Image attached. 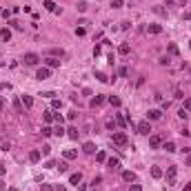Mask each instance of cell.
<instances>
[{
	"label": "cell",
	"instance_id": "obj_31",
	"mask_svg": "<svg viewBox=\"0 0 191 191\" xmlns=\"http://www.w3.org/2000/svg\"><path fill=\"white\" fill-rule=\"evenodd\" d=\"M116 122L120 125V127H127V122H129V120H127V118H122V116H118V118H116Z\"/></svg>",
	"mask_w": 191,
	"mask_h": 191
},
{
	"label": "cell",
	"instance_id": "obj_53",
	"mask_svg": "<svg viewBox=\"0 0 191 191\" xmlns=\"http://www.w3.org/2000/svg\"><path fill=\"white\" fill-rule=\"evenodd\" d=\"M3 107H5V100H3V98H0V109H3Z\"/></svg>",
	"mask_w": 191,
	"mask_h": 191
},
{
	"label": "cell",
	"instance_id": "obj_16",
	"mask_svg": "<svg viewBox=\"0 0 191 191\" xmlns=\"http://www.w3.org/2000/svg\"><path fill=\"white\" fill-rule=\"evenodd\" d=\"M107 100H109V105H111V107H120V105H122V100L118 98V96H109Z\"/></svg>",
	"mask_w": 191,
	"mask_h": 191
},
{
	"label": "cell",
	"instance_id": "obj_26",
	"mask_svg": "<svg viewBox=\"0 0 191 191\" xmlns=\"http://www.w3.org/2000/svg\"><path fill=\"white\" fill-rule=\"evenodd\" d=\"M96 160H98V162H107V153L105 151H98V153H96Z\"/></svg>",
	"mask_w": 191,
	"mask_h": 191
},
{
	"label": "cell",
	"instance_id": "obj_11",
	"mask_svg": "<svg viewBox=\"0 0 191 191\" xmlns=\"http://www.w3.org/2000/svg\"><path fill=\"white\" fill-rule=\"evenodd\" d=\"M62 156H65V160H76V158H78V151H76V149H67Z\"/></svg>",
	"mask_w": 191,
	"mask_h": 191
},
{
	"label": "cell",
	"instance_id": "obj_25",
	"mask_svg": "<svg viewBox=\"0 0 191 191\" xmlns=\"http://www.w3.org/2000/svg\"><path fill=\"white\" fill-rule=\"evenodd\" d=\"M96 78H98L100 82H109V80H111V78H107V76L102 74V71H96Z\"/></svg>",
	"mask_w": 191,
	"mask_h": 191
},
{
	"label": "cell",
	"instance_id": "obj_50",
	"mask_svg": "<svg viewBox=\"0 0 191 191\" xmlns=\"http://www.w3.org/2000/svg\"><path fill=\"white\" fill-rule=\"evenodd\" d=\"M0 89H11V85L9 82H0Z\"/></svg>",
	"mask_w": 191,
	"mask_h": 191
},
{
	"label": "cell",
	"instance_id": "obj_8",
	"mask_svg": "<svg viewBox=\"0 0 191 191\" xmlns=\"http://www.w3.org/2000/svg\"><path fill=\"white\" fill-rule=\"evenodd\" d=\"M147 118H149V120H160V118H162V111H160V109H151V111L147 113Z\"/></svg>",
	"mask_w": 191,
	"mask_h": 191
},
{
	"label": "cell",
	"instance_id": "obj_14",
	"mask_svg": "<svg viewBox=\"0 0 191 191\" xmlns=\"http://www.w3.org/2000/svg\"><path fill=\"white\" fill-rule=\"evenodd\" d=\"M0 40H5V42H9L11 40V31L5 27V29H0Z\"/></svg>",
	"mask_w": 191,
	"mask_h": 191
},
{
	"label": "cell",
	"instance_id": "obj_29",
	"mask_svg": "<svg viewBox=\"0 0 191 191\" xmlns=\"http://www.w3.org/2000/svg\"><path fill=\"white\" fill-rule=\"evenodd\" d=\"M182 109H184L187 113H191V98H184V105H182Z\"/></svg>",
	"mask_w": 191,
	"mask_h": 191
},
{
	"label": "cell",
	"instance_id": "obj_48",
	"mask_svg": "<svg viewBox=\"0 0 191 191\" xmlns=\"http://www.w3.org/2000/svg\"><path fill=\"white\" fill-rule=\"evenodd\" d=\"M5 173H7V167H5V164H0V178H3Z\"/></svg>",
	"mask_w": 191,
	"mask_h": 191
},
{
	"label": "cell",
	"instance_id": "obj_44",
	"mask_svg": "<svg viewBox=\"0 0 191 191\" xmlns=\"http://www.w3.org/2000/svg\"><path fill=\"white\" fill-rule=\"evenodd\" d=\"M58 169H60V171H67V160H62V162L58 164Z\"/></svg>",
	"mask_w": 191,
	"mask_h": 191
},
{
	"label": "cell",
	"instance_id": "obj_54",
	"mask_svg": "<svg viewBox=\"0 0 191 191\" xmlns=\"http://www.w3.org/2000/svg\"><path fill=\"white\" fill-rule=\"evenodd\" d=\"M184 18H187V20H191V13H184Z\"/></svg>",
	"mask_w": 191,
	"mask_h": 191
},
{
	"label": "cell",
	"instance_id": "obj_56",
	"mask_svg": "<svg viewBox=\"0 0 191 191\" xmlns=\"http://www.w3.org/2000/svg\"><path fill=\"white\" fill-rule=\"evenodd\" d=\"M9 191H16V189H13V187H11V189H9Z\"/></svg>",
	"mask_w": 191,
	"mask_h": 191
},
{
	"label": "cell",
	"instance_id": "obj_1",
	"mask_svg": "<svg viewBox=\"0 0 191 191\" xmlns=\"http://www.w3.org/2000/svg\"><path fill=\"white\" fill-rule=\"evenodd\" d=\"M113 145H118V147H127V145H129L127 133H125V131H116V133H113Z\"/></svg>",
	"mask_w": 191,
	"mask_h": 191
},
{
	"label": "cell",
	"instance_id": "obj_27",
	"mask_svg": "<svg viewBox=\"0 0 191 191\" xmlns=\"http://www.w3.org/2000/svg\"><path fill=\"white\" fill-rule=\"evenodd\" d=\"M42 118H44V122H51V120H54V111H44Z\"/></svg>",
	"mask_w": 191,
	"mask_h": 191
},
{
	"label": "cell",
	"instance_id": "obj_28",
	"mask_svg": "<svg viewBox=\"0 0 191 191\" xmlns=\"http://www.w3.org/2000/svg\"><path fill=\"white\" fill-rule=\"evenodd\" d=\"M160 31H162L160 25H149V34H160Z\"/></svg>",
	"mask_w": 191,
	"mask_h": 191
},
{
	"label": "cell",
	"instance_id": "obj_19",
	"mask_svg": "<svg viewBox=\"0 0 191 191\" xmlns=\"http://www.w3.org/2000/svg\"><path fill=\"white\" fill-rule=\"evenodd\" d=\"M78 133H80V131H78L76 127H69V129H67V136H69L71 140H78Z\"/></svg>",
	"mask_w": 191,
	"mask_h": 191
},
{
	"label": "cell",
	"instance_id": "obj_5",
	"mask_svg": "<svg viewBox=\"0 0 191 191\" xmlns=\"http://www.w3.org/2000/svg\"><path fill=\"white\" fill-rule=\"evenodd\" d=\"M44 67H49V69H58V67H60V60L54 58V56H49V58H44Z\"/></svg>",
	"mask_w": 191,
	"mask_h": 191
},
{
	"label": "cell",
	"instance_id": "obj_12",
	"mask_svg": "<svg viewBox=\"0 0 191 191\" xmlns=\"http://www.w3.org/2000/svg\"><path fill=\"white\" fill-rule=\"evenodd\" d=\"M107 164H109V169H113V171H116V169H120V160H118V158H109Z\"/></svg>",
	"mask_w": 191,
	"mask_h": 191
},
{
	"label": "cell",
	"instance_id": "obj_2",
	"mask_svg": "<svg viewBox=\"0 0 191 191\" xmlns=\"http://www.w3.org/2000/svg\"><path fill=\"white\" fill-rule=\"evenodd\" d=\"M51 76V69L49 67H40L38 71H36V80H47Z\"/></svg>",
	"mask_w": 191,
	"mask_h": 191
},
{
	"label": "cell",
	"instance_id": "obj_22",
	"mask_svg": "<svg viewBox=\"0 0 191 191\" xmlns=\"http://www.w3.org/2000/svg\"><path fill=\"white\" fill-rule=\"evenodd\" d=\"M151 176L158 180V178H162V169H160V167H151Z\"/></svg>",
	"mask_w": 191,
	"mask_h": 191
},
{
	"label": "cell",
	"instance_id": "obj_38",
	"mask_svg": "<svg viewBox=\"0 0 191 191\" xmlns=\"http://www.w3.org/2000/svg\"><path fill=\"white\" fill-rule=\"evenodd\" d=\"M40 191H54V187H51V184H44V182H42V184H40Z\"/></svg>",
	"mask_w": 191,
	"mask_h": 191
},
{
	"label": "cell",
	"instance_id": "obj_30",
	"mask_svg": "<svg viewBox=\"0 0 191 191\" xmlns=\"http://www.w3.org/2000/svg\"><path fill=\"white\" fill-rule=\"evenodd\" d=\"M105 125H107V129H116V125H118V122L113 120V118H107V122H105Z\"/></svg>",
	"mask_w": 191,
	"mask_h": 191
},
{
	"label": "cell",
	"instance_id": "obj_55",
	"mask_svg": "<svg viewBox=\"0 0 191 191\" xmlns=\"http://www.w3.org/2000/svg\"><path fill=\"white\" fill-rule=\"evenodd\" d=\"M178 3H180V5H182V7H184V3H187V0H178Z\"/></svg>",
	"mask_w": 191,
	"mask_h": 191
},
{
	"label": "cell",
	"instance_id": "obj_24",
	"mask_svg": "<svg viewBox=\"0 0 191 191\" xmlns=\"http://www.w3.org/2000/svg\"><path fill=\"white\" fill-rule=\"evenodd\" d=\"M164 149L169 151V153H173V151H176V142H171V140H169V142H164Z\"/></svg>",
	"mask_w": 191,
	"mask_h": 191
},
{
	"label": "cell",
	"instance_id": "obj_13",
	"mask_svg": "<svg viewBox=\"0 0 191 191\" xmlns=\"http://www.w3.org/2000/svg\"><path fill=\"white\" fill-rule=\"evenodd\" d=\"M80 180H82V173H80V171L69 176V182H71V184H80Z\"/></svg>",
	"mask_w": 191,
	"mask_h": 191
},
{
	"label": "cell",
	"instance_id": "obj_17",
	"mask_svg": "<svg viewBox=\"0 0 191 191\" xmlns=\"http://www.w3.org/2000/svg\"><path fill=\"white\" fill-rule=\"evenodd\" d=\"M40 156H42V153H40V151H38V149H34V151H31V153H29V160H31V162H34V164H36V162H40Z\"/></svg>",
	"mask_w": 191,
	"mask_h": 191
},
{
	"label": "cell",
	"instance_id": "obj_4",
	"mask_svg": "<svg viewBox=\"0 0 191 191\" xmlns=\"http://www.w3.org/2000/svg\"><path fill=\"white\" fill-rule=\"evenodd\" d=\"M149 131H151L149 120H142V122H138V133H142V136H149Z\"/></svg>",
	"mask_w": 191,
	"mask_h": 191
},
{
	"label": "cell",
	"instance_id": "obj_34",
	"mask_svg": "<svg viewBox=\"0 0 191 191\" xmlns=\"http://www.w3.org/2000/svg\"><path fill=\"white\" fill-rule=\"evenodd\" d=\"M13 107H16V111L20 113V111H22V100H18V98H16V100H13Z\"/></svg>",
	"mask_w": 191,
	"mask_h": 191
},
{
	"label": "cell",
	"instance_id": "obj_49",
	"mask_svg": "<svg viewBox=\"0 0 191 191\" xmlns=\"http://www.w3.org/2000/svg\"><path fill=\"white\" fill-rule=\"evenodd\" d=\"M11 16V9H3V18H9Z\"/></svg>",
	"mask_w": 191,
	"mask_h": 191
},
{
	"label": "cell",
	"instance_id": "obj_41",
	"mask_svg": "<svg viewBox=\"0 0 191 191\" xmlns=\"http://www.w3.org/2000/svg\"><path fill=\"white\" fill-rule=\"evenodd\" d=\"M51 133H54L51 127H44V129H42V136H51Z\"/></svg>",
	"mask_w": 191,
	"mask_h": 191
},
{
	"label": "cell",
	"instance_id": "obj_7",
	"mask_svg": "<svg viewBox=\"0 0 191 191\" xmlns=\"http://www.w3.org/2000/svg\"><path fill=\"white\" fill-rule=\"evenodd\" d=\"M160 145H162V138L160 136H149V147L151 149H158Z\"/></svg>",
	"mask_w": 191,
	"mask_h": 191
},
{
	"label": "cell",
	"instance_id": "obj_20",
	"mask_svg": "<svg viewBox=\"0 0 191 191\" xmlns=\"http://www.w3.org/2000/svg\"><path fill=\"white\" fill-rule=\"evenodd\" d=\"M42 7H44L47 11H54V13H56V9H58L56 3H51V0H44V5H42Z\"/></svg>",
	"mask_w": 191,
	"mask_h": 191
},
{
	"label": "cell",
	"instance_id": "obj_46",
	"mask_svg": "<svg viewBox=\"0 0 191 191\" xmlns=\"http://www.w3.org/2000/svg\"><path fill=\"white\" fill-rule=\"evenodd\" d=\"M54 133H56V136H60V138H62V136H65V129H62V127H58V129H56V131H54Z\"/></svg>",
	"mask_w": 191,
	"mask_h": 191
},
{
	"label": "cell",
	"instance_id": "obj_6",
	"mask_svg": "<svg viewBox=\"0 0 191 191\" xmlns=\"http://www.w3.org/2000/svg\"><path fill=\"white\" fill-rule=\"evenodd\" d=\"M176 176H178V169H176V167H169V169H167V182L173 184L176 182Z\"/></svg>",
	"mask_w": 191,
	"mask_h": 191
},
{
	"label": "cell",
	"instance_id": "obj_40",
	"mask_svg": "<svg viewBox=\"0 0 191 191\" xmlns=\"http://www.w3.org/2000/svg\"><path fill=\"white\" fill-rule=\"evenodd\" d=\"M85 34H87L85 27H76V36H85Z\"/></svg>",
	"mask_w": 191,
	"mask_h": 191
},
{
	"label": "cell",
	"instance_id": "obj_36",
	"mask_svg": "<svg viewBox=\"0 0 191 191\" xmlns=\"http://www.w3.org/2000/svg\"><path fill=\"white\" fill-rule=\"evenodd\" d=\"M49 54H51V56H54V58H58V56H62V54H65V51H62V49H51V51H49Z\"/></svg>",
	"mask_w": 191,
	"mask_h": 191
},
{
	"label": "cell",
	"instance_id": "obj_52",
	"mask_svg": "<svg viewBox=\"0 0 191 191\" xmlns=\"http://www.w3.org/2000/svg\"><path fill=\"white\" fill-rule=\"evenodd\" d=\"M56 191H65V187H62V184H58V187H56Z\"/></svg>",
	"mask_w": 191,
	"mask_h": 191
},
{
	"label": "cell",
	"instance_id": "obj_35",
	"mask_svg": "<svg viewBox=\"0 0 191 191\" xmlns=\"http://www.w3.org/2000/svg\"><path fill=\"white\" fill-rule=\"evenodd\" d=\"M40 153H42V156H49V153H51V147H49V145H44V147L40 149Z\"/></svg>",
	"mask_w": 191,
	"mask_h": 191
},
{
	"label": "cell",
	"instance_id": "obj_47",
	"mask_svg": "<svg viewBox=\"0 0 191 191\" xmlns=\"http://www.w3.org/2000/svg\"><path fill=\"white\" fill-rule=\"evenodd\" d=\"M118 74H120V76L125 78V76H127V67H120V69H118Z\"/></svg>",
	"mask_w": 191,
	"mask_h": 191
},
{
	"label": "cell",
	"instance_id": "obj_57",
	"mask_svg": "<svg viewBox=\"0 0 191 191\" xmlns=\"http://www.w3.org/2000/svg\"><path fill=\"white\" fill-rule=\"evenodd\" d=\"M189 47H191V42H189Z\"/></svg>",
	"mask_w": 191,
	"mask_h": 191
},
{
	"label": "cell",
	"instance_id": "obj_42",
	"mask_svg": "<svg viewBox=\"0 0 191 191\" xmlns=\"http://www.w3.org/2000/svg\"><path fill=\"white\" fill-rule=\"evenodd\" d=\"M129 191H142L140 184H129Z\"/></svg>",
	"mask_w": 191,
	"mask_h": 191
},
{
	"label": "cell",
	"instance_id": "obj_9",
	"mask_svg": "<svg viewBox=\"0 0 191 191\" xmlns=\"http://www.w3.org/2000/svg\"><path fill=\"white\" fill-rule=\"evenodd\" d=\"M102 102H105V96H93V98H91V102H89V105H91V107L96 109V107H100Z\"/></svg>",
	"mask_w": 191,
	"mask_h": 191
},
{
	"label": "cell",
	"instance_id": "obj_37",
	"mask_svg": "<svg viewBox=\"0 0 191 191\" xmlns=\"http://www.w3.org/2000/svg\"><path fill=\"white\" fill-rule=\"evenodd\" d=\"M60 105H62V102H60L58 98H54V100H51V109H60Z\"/></svg>",
	"mask_w": 191,
	"mask_h": 191
},
{
	"label": "cell",
	"instance_id": "obj_43",
	"mask_svg": "<svg viewBox=\"0 0 191 191\" xmlns=\"http://www.w3.org/2000/svg\"><path fill=\"white\" fill-rule=\"evenodd\" d=\"M54 120H56V122H60V125H62V120H65V118H62V116H60V113H54Z\"/></svg>",
	"mask_w": 191,
	"mask_h": 191
},
{
	"label": "cell",
	"instance_id": "obj_33",
	"mask_svg": "<svg viewBox=\"0 0 191 191\" xmlns=\"http://www.w3.org/2000/svg\"><path fill=\"white\" fill-rule=\"evenodd\" d=\"M78 11H80V13L87 11V3H85V0H80V3H78Z\"/></svg>",
	"mask_w": 191,
	"mask_h": 191
},
{
	"label": "cell",
	"instance_id": "obj_3",
	"mask_svg": "<svg viewBox=\"0 0 191 191\" xmlns=\"http://www.w3.org/2000/svg\"><path fill=\"white\" fill-rule=\"evenodd\" d=\"M22 62H25V65H38V62H40V58H38V54L29 51V54H25V58H22Z\"/></svg>",
	"mask_w": 191,
	"mask_h": 191
},
{
	"label": "cell",
	"instance_id": "obj_51",
	"mask_svg": "<svg viewBox=\"0 0 191 191\" xmlns=\"http://www.w3.org/2000/svg\"><path fill=\"white\" fill-rule=\"evenodd\" d=\"M5 189H7V184H5L3 180H0V191H5Z\"/></svg>",
	"mask_w": 191,
	"mask_h": 191
},
{
	"label": "cell",
	"instance_id": "obj_15",
	"mask_svg": "<svg viewBox=\"0 0 191 191\" xmlns=\"http://www.w3.org/2000/svg\"><path fill=\"white\" fill-rule=\"evenodd\" d=\"M82 151H85V153H96V145H93V142H85V145H82Z\"/></svg>",
	"mask_w": 191,
	"mask_h": 191
},
{
	"label": "cell",
	"instance_id": "obj_39",
	"mask_svg": "<svg viewBox=\"0 0 191 191\" xmlns=\"http://www.w3.org/2000/svg\"><path fill=\"white\" fill-rule=\"evenodd\" d=\"M122 5H125L122 0H111V7H116V9H118V7H122Z\"/></svg>",
	"mask_w": 191,
	"mask_h": 191
},
{
	"label": "cell",
	"instance_id": "obj_18",
	"mask_svg": "<svg viewBox=\"0 0 191 191\" xmlns=\"http://www.w3.org/2000/svg\"><path fill=\"white\" fill-rule=\"evenodd\" d=\"M122 180H125V182H133V180H136V173H133V171H122Z\"/></svg>",
	"mask_w": 191,
	"mask_h": 191
},
{
	"label": "cell",
	"instance_id": "obj_21",
	"mask_svg": "<svg viewBox=\"0 0 191 191\" xmlns=\"http://www.w3.org/2000/svg\"><path fill=\"white\" fill-rule=\"evenodd\" d=\"M22 105H25L27 109H31L34 107V98H31V96H22Z\"/></svg>",
	"mask_w": 191,
	"mask_h": 191
},
{
	"label": "cell",
	"instance_id": "obj_10",
	"mask_svg": "<svg viewBox=\"0 0 191 191\" xmlns=\"http://www.w3.org/2000/svg\"><path fill=\"white\" fill-rule=\"evenodd\" d=\"M129 51H131V47H129V42H122L120 47H118V54H120V56H129Z\"/></svg>",
	"mask_w": 191,
	"mask_h": 191
},
{
	"label": "cell",
	"instance_id": "obj_23",
	"mask_svg": "<svg viewBox=\"0 0 191 191\" xmlns=\"http://www.w3.org/2000/svg\"><path fill=\"white\" fill-rule=\"evenodd\" d=\"M169 54H171V56H178V54H180V51H178V44H176V42H169Z\"/></svg>",
	"mask_w": 191,
	"mask_h": 191
},
{
	"label": "cell",
	"instance_id": "obj_45",
	"mask_svg": "<svg viewBox=\"0 0 191 191\" xmlns=\"http://www.w3.org/2000/svg\"><path fill=\"white\" fill-rule=\"evenodd\" d=\"M153 11H156L158 16H164V9H162V7H153Z\"/></svg>",
	"mask_w": 191,
	"mask_h": 191
},
{
	"label": "cell",
	"instance_id": "obj_32",
	"mask_svg": "<svg viewBox=\"0 0 191 191\" xmlns=\"http://www.w3.org/2000/svg\"><path fill=\"white\" fill-rule=\"evenodd\" d=\"M9 25H11L13 29H18V31H22V25H20V22H18V20H9Z\"/></svg>",
	"mask_w": 191,
	"mask_h": 191
}]
</instances>
